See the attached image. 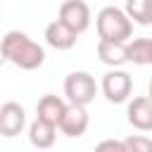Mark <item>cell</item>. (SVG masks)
Listing matches in <instances>:
<instances>
[{
	"mask_svg": "<svg viewBox=\"0 0 152 152\" xmlns=\"http://www.w3.org/2000/svg\"><path fill=\"white\" fill-rule=\"evenodd\" d=\"M0 48H2L5 62H12L14 66H19L24 71H33V69L43 66V62H45L43 45H38L24 31H7L0 40Z\"/></svg>",
	"mask_w": 152,
	"mask_h": 152,
	"instance_id": "1",
	"label": "cell"
},
{
	"mask_svg": "<svg viewBox=\"0 0 152 152\" xmlns=\"http://www.w3.org/2000/svg\"><path fill=\"white\" fill-rule=\"evenodd\" d=\"M95 28L100 40H116V43H126L133 36V21L126 17V12L121 7L107 5L97 12L95 17Z\"/></svg>",
	"mask_w": 152,
	"mask_h": 152,
	"instance_id": "2",
	"label": "cell"
},
{
	"mask_svg": "<svg viewBox=\"0 0 152 152\" xmlns=\"http://www.w3.org/2000/svg\"><path fill=\"white\" fill-rule=\"evenodd\" d=\"M64 95H66L69 104H78V107L90 104L97 95L95 76L88 74V71H71L64 78Z\"/></svg>",
	"mask_w": 152,
	"mask_h": 152,
	"instance_id": "3",
	"label": "cell"
},
{
	"mask_svg": "<svg viewBox=\"0 0 152 152\" xmlns=\"http://www.w3.org/2000/svg\"><path fill=\"white\" fill-rule=\"evenodd\" d=\"M100 88H102V95H104L109 102L121 104V102H126V100L131 97V93H133V78H131L128 71H124V69L116 66V69H112V71H107V74L102 76Z\"/></svg>",
	"mask_w": 152,
	"mask_h": 152,
	"instance_id": "4",
	"label": "cell"
},
{
	"mask_svg": "<svg viewBox=\"0 0 152 152\" xmlns=\"http://www.w3.org/2000/svg\"><path fill=\"white\" fill-rule=\"evenodd\" d=\"M57 19L62 24H66L74 33H83L90 26V7L83 0H64L59 5Z\"/></svg>",
	"mask_w": 152,
	"mask_h": 152,
	"instance_id": "5",
	"label": "cell"
},
{
	"mask_svg": "<svg viewBox=\"0 0 152 152\" xmlns=\"http://www.w3.org/2000/svg\"><path fill=\"white\" fill-rule=\"evenodd\" d=\"M88 124H90V116L86 112V107H78V104H66L57 128L66 135V138H81L86 131H88Z\"/></svg>",
	"mask_w": 152,
	"mask_h": 152,
	"instance_id": "6",
	"label": "cell"
},
{
	"mask_svg": "<svg viewBox=\"0 0 152 152\" xmlns=\"http://www.w3.org/2000/svg\"><path fill=\"white\" fill-rule=\"evenodd\" d=\"M26 126V112L19 102L10 100L0 107V135L5 138H14L24 131Z\"/></svg>",
	"mask_w": 152,
	"mask_h": 152,
	"instance_id": "7",
	"label": "cell"
},
{
	"mask_svg": "<svg viewBox=\"0 0 152 152\" xmlns=\"http://www.w3.org/2000/svg\"><path fill=\"white\" fill-rule=\"evenodd\" d=\"M126 116H128V124L142 133H147L152 128V100L147 95H138L128 102V109H126Z\"/></svg>",
	"mask_w": 152,
	"mask_h": 152,
	"instance_id": "8",
	"label": "cell"
},
{
	"mask_svg": "<svg viewBox=\"0 0 152 152\" xmlns=\"http://www.w3.org/2000/svg\"><path fill=\"white\" fill-rule=\"evenodd\" d=\"M76 38H78V33H74L59 19H55V21H50L45 26V43L50 48H55V50H69V48H74Z\"/></svg>",
	"mask_w": 152,
	"mask_h": 152,
	"instance_id": "9",
	"label": "cell"
},
{
	"mask_svg": "<svg viewBox=\"0 0 152 152\" xmlns=\"http://www.w3.org/2000/svg\"><path fill=\"white\" fill-rule=\"evenodd\" d=\"M66 104L69 102L62 100L59 95H43L38 100V104H36V119H43V121L57 126L62 114H64V109H66Z\"/></svg>",
	"mask_w": 152,
	"mask_h": 152,
	"instance_id": "10",
	"label": "cell"
},
{
	"mask_svg": "<svg viewBox=\"0 0 152 152\" xmlns=\"http://www.w3.org/2000/svg\"><path fill=\"white\" fill-rule=\"evenodd\" d=\"M57 140V126L43 121V119H33L28 124V142L38 150H48L52 147Z\"/></svg>",
	"mask_w": 152,
	"mask_h": 152,
	"instance_id": "11",
	"label": "cell"
},
{
	"mask_svg": "<svg viewBox=\"0 0 152 152\" xmlns=\"http://www.w3.org/2000/svg\"><path fill=\"white\" fill-rule=\"evenodd\" d=\"M97 57L107 66H121L126 64V43L116 40H97Z\"/></svg>",
	"mask_w": 152,
	"mask_h": 152,
	"instance_id": "12",
	"label": "cell"
},
{
	"mask_svg": "<svg viewBox=\"0 0 152 152\" xmlns=\"http://www.w3.org/2000/svg\"><path fill=\"white\" fill-rule=\"evenodd\" d=\"M126 62H133L138 66L152 64V40L150 38L126 40Z\"/></svg>",
	"mask_w": 152,
	"mask_h": 152,
	"instance_id": "13",
	"label": "cell"
},
{
	"mask_svg": "<svg viewBox=\"0 0 152 152\" xmlns=\"http://www.w3.org/2000/svg\"><path fill=\"white\" fill-rule=\"evenodd\" d=\"M126 17L140 26L152 24V0H126Z\"/></svg>",
	"mask_w": 152,
	"mask_h": 152,
	"instance_id": "14",
	"label": "cell"
},
{
	"mask_svg": "<svg viewBox=\"0 0 152 152\" xmlns=\"http://www.w3.org/2000/svg\"><path fill=\"white\" fill-rule=\"evenodd\" d=\"M121 142H124L126 152H152V140L142 133H133V135L124 138Z\"/></svg>",
	"mask_w": 152,
	"mask_h": 152,
	"instance_id": "15",
	"label": "cell"
},
{
	"mask_svg": "<svg viewBox=\"0 0 152 152\" xmlns=\"http://www.w3.org/2000/svg\"><path fill=\"white\" fill-rule=\"evenodd\" d=\"M95 152H126L124 150V142L116 140V138H104L95 145Z\"/></svg>",
	"mask_w": 152,
	"mask_h": 152,
	"instance_id": "16",
	"label": "cell"
},
{
	"mask_svg": "<svg viewBox=\"0 0 152 152\" xmlns=\"http://www.w3.org/2000/svg\"><path fill=\"white\" fill-rule=\"evenodd\" d=\"M5 62V55H2V48H0V64Z\"/></svg>",
	"mask_w": 152,
	"mask_h": 152,
	"instance_id": "17",
	"label": "cell"
}]
</instances>
